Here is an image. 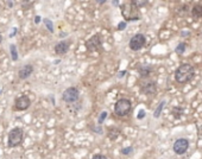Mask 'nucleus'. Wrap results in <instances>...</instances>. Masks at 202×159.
I'll use <instances>...</instances> for the list:
<instances>
[{"instance_id": "nucleus-30", "label": "nucleus", "mask_w": 202, "mask_h": 159, "mask_svg": "<svg viewBox=\"0 0 202 159\" xmlns=\"http://www.w3.org/2000/svg\"><path fill=\"white\" fill-rule=\"evenodd\" d=\"M124 75H126V70H122V71H120V73L118 74V77H122Z\"/></svg>"}, {"instance_id": "nucleus-36", "label": "nucleus", "mask_w": 202, "mask_h": 159, "mask_svg": "<svg viewBox=\"0 0 202 159\" xmlns=\"http://www.w3.org/2000/svg\"><path fill=\"white\" fill-rule=\"evenodd\" d=\"M1 42H2V36L0 35V43H1Z\"/></svg>"}, {"instance_id": "nucleus-25", "label": "nucleus", "mask_w": 202, "mask_h": 159, "mask_svg": "<svg viewBox=\"0 0 202 159\" xmlns=\"http://www.w3.org/2000/svg\"><path fill=\"white\" fill-rule=\"evenodd\" d=\"M145 115H146L145 111H144V109H140V111H139V113H138V115H137V118H138V119H143Z\"/></svg>"}, {"instance_id": "nucleus-4", "label": "nucleus", "mask_w": 202, "mask_h": 159, "mask_svg": "<svg viewBox=\"0 0 202 159\" xmlns=\"http://www.w3.org/2000/svg\"><path fill=\"white\" fill-rule=\"evenodd\" d=\"M23 136H24L23 129L19 127L11 129L8 133V147H16L20 145L23 141Z\"/></svg>"}, {"instance_id": "nucleus-12", "label": "nucleus", "mask_w": 202, "mask_h": 159, "mask_svg": "<svg viewBox=\"0 0 202 159\" xmlns=\"http://www.w3.org/2000/svg\"><path fill=\"white\" fill-rule=\"evenodd\" d=\"M70 48V40H61L55 45V52L57 55H64Z\"/></svg>"}, {"instance_id": "nucleus-21", "label": "nucleus", "mask_w": 202, "mask_h": 159, "mask_svg": "<svg viewBox=\"0 0 202 159\" xmlns=\"http://www.w3.org/2000/svg\"><path fill=\"white\" fill-rule=\"evenodd\" d=\"M133 2L138 6V7H141V6H145V5H147V0H133Z\"/></svg>"}, {"instance_id": "nucleus-5", "label": "nucleus", "mask_w": 202, "mask_h": 159, "mask_svg": "<svg viewBox=\"0 0 202 159\" xmlns=\"http://www.w3.org/2000/svg\"><path fill=\"white\" fill-rule=\"evenodd\" d=\"M80 98V93H79V89L75 88V87H69L67 88L63 94H62V100L65 102V103H75Z\"/></svg>"}, {"instance_id": "nucleus-34", "label": "nucleus", "mask_w": 202, "mask_h": 159, "mask_svg": "<svg viewBox=\"0 0 202 159\" xmlns=\"http://www.w3.org/2000/svg\"><path fill=\"white\" fill-rule=\"evenodd\" d=\"M65 35H67V33H64V32H62V33H61V35H60V37H64Z\"/></svg>"}, {"instance_id": "nucleus-31", "label": "nucleus", "mask_w": 202, "mask_h": 159, "mask_svg": "<svg viewBox=\"0 0 202 159\" xmlns=\"http://www.w3.org/2000/svg\"><path fill=\"white\" fill-rule=\"evenodd\" d=\"M6 5H8V7H13V2L12 1H6Z\"/></svg>"}, {"instance_id": "nucleus-17", "label": "nucleus", "mask_w": 202, "mask_h": 159, "mask_svg": "<svg viewBox=\"0 0 202 159\" xmlns=\"http://www.w3.org/2000/svg\"><path fill=\"white\" fill-rule=\"evenodd\" d=\"M165 101H162L161 103L158 104V107L156 108V111H155V113H153V117L155 118H159V115H161L162 111H163V108H164V106H165Z\"/></svg>"}, {"instance_id": "nucleus-16", "label": "nucleus", "mask_w": 202, "mask_h": 159, "mask_svg": "<svg viewBox=\"0 0 202 159\" xmlns=\"http://www.w3.org/2000/svg\"><path fill=\"white\" fill-rule=\"evenodd\" d=\"M10 51H11V58L13 62L18 61V51H17V48L14 44H11L10 45Z\"/></svg>"}, {"instance_id": "nucleus-1", "label": "nucleus", "mask_w": 202, "mask_h": 159, "mask_svg": "<svg viewBox=\"0 0 202 159\" xmlns=\"http://www.w3.org/2000/svg\"><path fill=\"white\" fill-rule=\"evenodd\" d=\"M119 7H120L121 16L124 17L126 23L127 21H136V20H139L141 18L139 7L133 2V0L122 4Z\"/></svg>"}, {"instance_id": "nucleus-15", "label": "nucleus", "mask_w": 202, "mask_h": 159, "mask_svg": "<svg viewBox=\"0 0 202 159\" xmlns=\"http://www.w3.org/2000/svg\"><path fill=\"white\" fill-rule=\"evenodd\" d=\"M191 14H193L195 18L202 17V5H200V4L194 5L193 8H191Z\"/></svg>"}, {"instance_id": "nucleus-10", "label": "nucleus", "mask_w": 202, "mask_h": 159, "mask_svg": "<svg viewBox=\"0 0 202 159\" xmlns=\"http://www.w3.org/2000/svg\"><path fill=\"white\" fill-rule=\"evenodd\" d=\"M31 106V100L26 95H21L14 102V109L17 111H26Z\"/></svg>"}, {"instance_id": "nucleus-8", "label": "nucleus", "mask_w": 202, "mask_h": 159, "mask_svg": "<svg viewBox=\"0 0 202 159\" xmlns=\"http://www.w3.org/2000/svg\"><path fill=\"white\" fill-rule=\"evenodd\" d=\"M101 46H102V40H101L100 35H94L93 37H90L86 42V48L89 51L99 50V49H101Z\"/></svg>"}, {"instance_id": "nucleus-22", "label": "nucleus", "mask_w": 202, "mask_h": 159, "mask_svg": "<svg viewBox=\"0 0 202 159\" xmlns=\"http://www.w3.org/2000/svg\"><path fill=\"white\" fill-rule=\"evenodd\" d=\"M132 151H133V147L128 146V147H126V148H122V150H121V153L125 154V156H127V154H130Z\"/></svg>"}, {"instance_id": "nucleus-20", "label": "nucleus", "mask_w": 202, "mask_h": 159, "mask_svg": "<svg viewBox=\"0 0 202 159\" xmlns=\"http://www.w3.org/2000/svg\"><path fill=\"white\" fill-rule=\"evenodd\" d=\"M106 118H107V112L105 111V112H102L100 115H99V118H98V123H99V125H102V123L105 122Z\"/></svg>"}, {"instance_id": "nucleus-6", "label": "nucleus", "mask_w": 202, "mask_h": 159, "mask_svg": "<svg viewBox=\"0 0 202 159\" xmlns=\"http://www.w3.org/2000/svg\"><path fill=\"white\" fill-rule=\"evenodd\" d=\"M145 43H146L145 36L143 33H137L133 37H131V39L128 42V46L132 51H138L145 45Z\"/></svg>"}, {"instance_id": "nucleus-28", "label": "nucleus", "mask_w": 202, "mask_h": 159, "mask_svg": "<svg viewBox=\"0 0 202 159\" xmlns=\"http://www.w3.org/2000/svg\"><path fill=\"white\" fill-rule=\"evenodd\" d=\"M16 33H17V29H16V27H13V29H12V32H11V35H10V37H11V38H12V37H14V35H16Z\"/></svg>"}, {"instance_id": "nucleus-7", "label": "nucleus", "mask_w": 202, "mask_h": 159, "mask_svg": "<svg viewBox=\"0 0 202 159\" xmlns=\"http://www.w3.org/2000/svg\"><path fill=\"white\" fill-rule=\"evenodd\" d=\"M188 148H189V141L187 139H183V138L182 139H177L174 142V145H172L174 152L176 154H178V156L184 154L188 151Z\"/></svg>"}, {"instance_id": "nucleus-3", "label": "nucleus", "mask_w": 202, "mask_h": 159, "mask_svg": "<svg viewBox=\"0 0 202 159\" xmlns=\"http://www.w3.org/2000/svg\"><path fill=\"white\" fill-rule=\"evenodd\" d=\"M132 108V103L128 99H120L118 100L114 104V114L117 117H126Z\"/></svg>"}, {"instance_id": "nucleus-29", "label": "nucleus", "mask_w": 202, "mask_h": 159, "mask_svg": "<svg viewBox=\"0 0 202 159\" xmlns=\"http://www.w3.org/2000/svg\"><path fill=\"white\" fill-rule=\"evenodd\" d=\"M189 31H183V32H181V36H183V37H187V36H189Z\"/></svg>"}, {"instance_id": "nucleus-9", "label": "nucleus", "mask_w": 202, "mask_h": 159, "mask_svg": "<svg viewBox=\"0 0 202 159\" xmlns=\"http://www.w3.org/2000/svg\"><path fill=\"white\" fill-rule=\"evenodd\" d=\"M141 93L145 94V95H155L156 92H157V84L155 81H146L141 84V88H140Z\"/></svg>"}, {"instance_id": "nucleus-32", "label": "nucleus", "mask_w": 202, "mask_h": 159, "mask_svg": "<svg viewBox=\"0 0 202 159\" xmlns=\"http://www.w3.org/2000/svg\"><path fill=\"white\" fill-rule=\"evenodd\" d=\"M39 21H40V17H39V16H37V17L35 18V23H36V24H38Z\"/></svg>"}, {"instance_id": "nucleus-11", "label": "nucleus", "mask_w": 202, "mask_h": 159, "mask_svg": "<svg viewBox=\"0 0 202 159\" xmlns=\"http://www.w3.org/2000/svg\"><path fill=\"white\" fill-rule=\"evenodd\" d=\"M138 73H139L140 77L146 79L153 73V67L151 64H149V63H143V64H140L138 67Z\"/></svg>"}, {"instance_id": "nucleus-2", "label": "nucleus", "mask_w": 202, "mask_h": 159, "mask_svg": "<svg viewBox=\"0 0 202 159\" xmlns=\"http://www.w3.org/2000/svg\"><path fill=\"white\" fill-rule=\"evenodd\" d=\"M195 75V69L191 64H181L175 71V80L178 83H187Z\"/></svg>"}, {"instance_id": "nucleus-19", "label": "nucleus", "mask_w": 202, "mask_h": 159, "mask_svg": "<svg viewBox=\"0 0 202 159\" xmlns=\"http://www.w3.org/2000/svg\"><path fill=\"white\" fill-rule=\"evenodd\" d=\"M184 51H185V43H180V44L176 46V49H175V52L178 54V55L184 54Z\"/></svg>"}, {"instance_id": "nucleus-27", "label": "nucleus", "mask_w": 202, "mask_h": 159, "mask_svg": "<svg viewBox=\"0 0 202 159\" xmlns=\"http://www.w3.org/2000/svg\"><path fill=\"white\" fill-rule=\"evenodd\" d=\"M94 132H98L99 134H102V133H103V131H102V128H101L100 126H99V127H95V128H94Z\"/></svg>"}, {"instance_id": "nucleus-14", "label": "nucleus", "mask_w": 202, "mask_h": 159, "mask_svg": "<svg viewBox=\"0 0 202 159\" xmlns=\"http://www.w3.org/2000/svg\"><path fill=\"white\" fill-rule=\"evenodd\" d=\"M120 136V129L117 127H109L107 129V137L111 140H115Z\"/></svg>"}, {"instance_id": "nucleus-37", "label": "nucleus", "mask_w": 202, "mask_h": 159, "mask_svg": "<svg viewBox=\"0 0 202 159\" xmlns=\"http://www.w3.org/2000/svg\"><path fill=\"white\" fill-rule=\"evenodd\" d=\"M200 134H202V126L200 127Z\"/></svg>"}, {"instance_id": "nucleus-18", "label": "nucleus", "mask_w": 202, "mask_h": 159, "mask_svg": "<svg viewBox=\"0 0 202 159\" xmlns=\"http://www.w3.org/2000/svg\"><path fill=\"white\" fill-rule=\"evenodd\" d=\"M43 21H44V24H45V26H46V29L52 33L54 32V25H52V21L49 19V18H44L43 19Z\"/></svg>"}, {"instance_id": "nucleus-23", "label": "nucleus", "mask_w": 202, "mask_h": 159, "mask_svg": "<svg viewBox=\"0 0 202 159\" xmlns=\"http://www.w3.org/2000/svg\"><path fill=\"white\" fill-rule=\"evenodd\" d=\"M21 5H23V8H30L31 7V5H33V1H23L21 2Z\"/></svg>"}, {"instance_id": "nucleus-26", "label": "nucleus", "mask_w": 202, "mask_h": 159, "mask_svg": "<svg viewBox=\"0 0 202 159\" xmlns=\"http://www.w3.org/2000/svg\"><path fill=\"white\" fill-rule=\"evenodd\" d=\"M92 159H107V157L103 156V154H101V153H98V154H95V156H93Z\"/></svg>"}, {"instance_id": "nucleus-33", "label": "nucleus", "mask_w": 202, "mask_h": 159, "mask_svg": "<svg viewBox=\"0 0 202 159\" xmlns=\"http://www.w3.org/2000/svg\"><path fill=\"white\" fill-rule=\"evenodd\" d=\"M112 4H113V5H119V1H117V0L114 1V0H113V1H112Z\"/></svg>"}, {"instance_id": "nucleus-35", "label": "nucleus", "mask_w": 202, "mask_h": 159, "mask_svg": "<svg viewBox=\"0 0 202 159\" xmlns=\"http://www.w3.org/2000/svg\"><path fill=\"white\" fill-rule=\"evenodd\" d=\"M106 1H98V4H100V5H102V4H105Z\"/></svg>"}, {"instance_id": "nucleus-24", "label": "nucleus", "mask_w": 202, "mask_h": 159, "mask_svg": "<svg viewBox=\"0 0 202 159\" xmlns=\"http://www.w3.org/2000/svg\"><path fill=\"white\" fill-rule=\"evenodd\" d=\"M126 25H127V24H126V21H120V23H119V25H118V30H119V31L125 30V29H126Z\"/></svg>"}, {"instance_id": "nucleus-13", "label": "nucleus", "mask_w": 202, "mask_h": 159, "mask_svg": "<svg viewBox=\"0 0 202 159\" xmlns=\"http://www.w3.org/2000/svg\"><path fill=\"white\" fill-rule=\"evenodd\" d=\"M32 73H33V67H32L31 64H26V65H24L21 69H19L18 76H19L20 80H26Z\"/></svg>"}]
</instances>
